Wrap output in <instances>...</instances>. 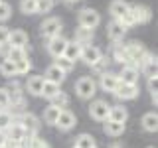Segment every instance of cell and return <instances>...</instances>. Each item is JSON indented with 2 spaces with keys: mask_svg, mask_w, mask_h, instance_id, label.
<instances>
[{
  "mask_svg": "<svg viewBox=\"0 0 158 148\" xmlns=\"http://www.w3.org/2000/svg\"><path fill=\"white\" fill-rule=\"evenodd\" d=\"M142 69H144V75H156L158 73V65H156V57L154 56H150L148 53V57L142 61Z\"/></svg>",
  "mask_w": 158,
  "mask_h": 148,
  "instance_id": "cell-27",
  "label": "cell"
},
{
  "mask_svg": "<svg viewBox=\"0 0 158 148\" xmlns=\"http://www.w3.org/2000/svg\"><path fill=\"white\" fill-rule=\"evenodd\" d=\"M57 91H59V85H57V83H52V81H46V79H44V87H42V95L44 97H46V99H52Z\"/></svg>",
  "mask_w": 158,
  "mask_h": 148,
  "instance_id": "cell-29",
  "label": "cell"
},
{
  "mask_svg": "<svg viewBox=\"0 0 158 148\" xmlns=\"http://www.w3.org/2000/svg\"><path fill=\"white\" fill-rule=\"evenodd\" d=\"M121 83V79H118L117 73H111V71H103L101 73V79H99V85H101L103 91L107 93H113L117 89V85Z\"/></svg>",
  "mask_w": 158,
  "mask_h": 148,
  "instance_id": "cell-10",
  "label": "cell"
},
{
  "mask_svg": "<svg viewBox=\"0 0 158 148\" xmlns=\"http://www.w3.org/2000/svg\"><path fill=\"white\" fill-rule=\"evenodd\" d=\"M12 148H22V146H18V144H14V146H12Z\"/></svg>",
  "mask_w": 158,
  "mask_h": 148,
  "instance_id": "cell-47",
  "label": "cell"
},
{
  "mask_svg": "<svg viewBox=\"0 0 158 148\" xmlns=\"http://www.w3.org/2000/svg\"><path fill=\"white\" fill-rule=\"evenodd\" d=\"M20 10H22L26 16L38 14V4H36V0H22V2H20Z\"/></svg>",
  "mask_w": 158,
  "mask_h": 148,
  "instance_id": "cell-30",
  "label": "cell"
},
{
  "mask_svg": "<svg viewBox=\"0 0 158 148\" xmlns=\"http://www.w3.org/2000/svg\"><path fill=\"white\" fill-rule=\"evenodd\" d=\"M42 87H44V77L42 75H32L26 83V91L30 95H36V97L42 95Z\"/></svg>",
  "mask_w": 158,
  "mask_h": 148,
  "instance_id": "cell-19",
  "label": "cell"
},
{
  "mask_svg": "<svg viewBox=\"0 0 158 148\" xmlns=\"http://www.w3.org/2000/svg\"><path fill=\"white\" fill-rule=\"evenodd\" d=\"M65 75H67V73L63 71V69H59L56 63H53V65H49V67L46 69V73H44V79H46V81H52V83H57V85H61L63 79H65Z\"/></svg>",
  "mask_w": 158,
  "mask_h": 148,
  "instance_id": "cell-16",
  "label": "cell"
},
{
  "mask_svg": "<svg viewBox=\"0 0 158 148\" xmlns=\"http://www.w3.org/2000/svg\"><path fill=\"white\" fill-rule=\"evenodd\" d=\"M75 93L79 99H91L97 93V83L93 77H81L75 83Z\"/></svg>",
  "mask_w": 158,
  "mask_h": 148,
  "instance_id": "cell-2",
  "label": "cell"
},
{
  "mask_svg": "<svg viewBox=\"0 0 158 148\" xmlns=\"http://www.w3.org/2000/svg\"><path fill=\"white\" fill-rule=\"evenodd\" d=\"M6 130H8L6 138H8V140H12V144H20V140H22L24 134H26V128L20 125L18 121H12V125H10Z\"/></svg>",
  "mask_w": 158,
  "mask_h": 148,
  "instance_id": "cell-15",
  "label": "cell"
},
{
  "mask_svg": "<svg viewBox=\"0 0 158 148\" xmlns=\"http://www.w3.org/2000/svg\"><path fill=\"white\" fill-rule=\"evenodd\" d=\"M127 30H128V28L121 22V20H113V22L107 26V34H109V38H111L113 42H121V39L125 38Z\"/></svg>",
  "mask_w": 158,
  "mask_h": 148,
  "instance_id": "cell-11",
  "label": "cell"
},
{
  "mask_svg": "<svg viewBox=\"0 0 158 148\" xmlns=\"http://www.w3.org/2000/svg\"><path fill=\"white\" fill-rule=\"evenodd\" d=\"M0 2H2V0H0Z\"/></svg>",
  "mask_w": 158,
  "mask_h": 148,
  "instance_id": "cell-53",
  "label": "cell"
},
{
  "mask_svg": "<svg viewBox=\"0 0 158 148\" xmlns=\"http://www.w3.org/2000/svg\"><path fill=\"white\" fill-rule=\"evenodd\" d=\"M49 101H52V105H56V107H61V109H63V107H67L69 97H67V93H63L61 89H59V91H57L52 99H49Z\"/></svg>",
  "mask_w": 158,
  "mask_h": 148,
  "instance_id": "cell-33",
  "label": "cell"
},
{
  "mask_svg": "<svg viewBox=\"0 0 158 148\" xmlns=\"http://www.w3.org/2000/svg\"><path fill=\"white\" fill-rule=\"evenodd\" d=\"M32 69V63H30L28 57L20 59V61H16V75H26V73Z\"/></svg>",
  "mask_w": 158,
  "mask_h": 148,
  "instance_id": "cell-36",
  "label": "cell"
},
{
  "mask_svg": "<svg viewBox=\"0 0 158 148\" xmlns=\"http://www.w3.org/2000/svg\"><path fill=\"white\" fill-rule=\"evenodd\" d=\"M59 111H61V107L49 105L46 111H44V122H46V125H56V121L59 117Z\"/></svg>",
  "mask_w": 158,
  "mask_h": 148,
  "instance_id": "cell-25",
  "label": "cell"
},
{
  "mask_svg": "<svg viewBox=\"0 0 158 148\" xmlns=\"http://www.w3.org/2000/svg\"><path fill=\"white\" fill-rule=\"evenodd\" d=\"M8 46L10 47H26L28 46V34L24 30H14L8 36Z\"/></svg>",
  "mask_w": 158,
  "mask_h": 148,
  "instance_id": "cell-17",
  "label": "cell"
},
{
  "mask_svg": "<svg viewBox=\"0 0 158 148\" xmlns=\"http://www.w3.org/2000/svg\"><path fill=\"white\" fill-rule=\"evenodd\" d=\"M125 56H127V65L136 67V65H142V61L148 57V51L138 42H132L128 46H125Z\"/></svg>",
  "mask_w": 158,
  "mask_h": 148,
  "instance_id": "cell-1",
  "label": "cell"
},
{
  "mask_svg": "<svg viewBox=\"0 0 158 148\" xmlns=\"http://www.w3.org/2000/svg\"><path fill=\"white\" fill-rule=\"evenodd\" d=\"M75 125H77L75 115H73L71 111H65V109H61V111H59L57 121H56V126L59 128V130H71Z\"/></svg>",
  "mask_w": 158,
  "mask_h": 148,
  "instance_id": "cell-8",
  "label": "cell"
},
{
  "mask_svg": "<svg viewBox=\"0 0 158 148\" xmlns=\"http://www.w3.org/2000/svg\"><path fill=\"white\" fill-rule=\"evenodd\" d=\"M8 59H12L14 63L20 61V59H24V57H28V53H26V47H10V51H8Z\"/></svg>",
  "mask_w": 158,
  "mask_h": 148,
  "instance_id": "cell-34",
  "label": "cell"
},
{
  "mask_svg": "<svg viewBox=\"0 0 158 148\" xmlns=\"http://www.w3.org/2000/svg\"><path fill=\"white\" fill-rule=\"evenodd\" d=\"M12 16V6L8 2H0V22H6V20Z\"/></svg>",
  "mask_w": 158,
  "mask_h": 148,
  "instance_id": "cell-37",
  "label": "cell"
},
{
  "mask_svg": "<svg viewBox=\"0 0 158 148\" xmlns=\"http://www.w3.org/2000/svg\"><path fill=\"white\" fill-rule=\"evenodd\" d=\"M73 148H77V146H73Z\"/></svg>",
  "mask_w": 158,
  "mask_h": 148,
  "instance_id": "cell-52",
  "label": "cell"
},
{
  "mask_svg": "<svg viewBox=\"0 0 158 148\" xmlns=\"http://www.w3.org/2000/svg\"><path fill=\"white\" fill-rule=\"evenodd\" d=\"M128 10H131V4L125 2V0H113L111 6H109V12H111V16L115 20H121Z\"/></svg>",
  "mask_w": 158,
  "mask_h": 148,
  "instance_id": "cell-18",
  "label": "cell"
},
{
  "mask_svg": "<svg viewBox=\"0 0 158 148\" xmlns=\"http://www.w3.org/2000/svg\"><path fill=\"white\" fill-rule=\"evenodd\" d=\"M109 109H111V105H109L107 101H93L91 107H89V115H91V118H95V121H105V118L109 117Z\"/></svg>",
  "mask_w": 158,
  "mask_h": 148,
  "instance_id": "cell-7",
  "label": "cell"
},
{
  "mask_svg": "<svg viewBox=\"0 0 158 148\" xmlns=\"http://www.w3.org/2000/svg\"><path fill=\"white\" fill-rule=\"evenodd\" d=\"M67 4H73V2H79V0H65Z\"/></svg>",
  "mask_w": 158,
  "mask_h": 148,
  "instance_id": "cell-46",
  "label": "cell"
},
{
  "mask_svg": "<svg viewBox=\"0 0 158 148\" xmlns=\"http://www.w3.org/2000/svg\"><path fill=\"white\" fill-rule=\"evenodd\" d=\"M36 4H38V12L46 14V12H49V10L53 8L56 0H36Z\"/></svg>",
  "mask_w": 158,
  "mask_h": 148,
  "instance_id": "cell-38",
  "label": "cell"
},
{
  "mask_svg": "<svg viewBox=\"0 0 158 148\" xmlns=\"http://www.w3.org/2000/svg\"><path fill=\"white\" fill-rule=\"evenodd\" d=\"M148 87L150 91H156V75H148Z\"/></svg>",
  "mask_w": 158,
  "mask_h": 148,
  "instance_id": "cell-43",
  "label": "cell"
},
{
  "mask_svg": "<svg viewBox=\"0 0 158 148\" xmlns=\"http://www.w3.org/2000/svg\"><path fill=\"white\" fill-rule=\"evenodd\" d=\"M91 39H93V30H91V28L79 26V28L75 30V42H79L81 46H85V43H91Z\"/></svg>",
  "mask_w": 158,
  "mask_h": 148,
  "instance_id": "cell-23",
  "label": "cell"
},
{
  "mask_svg": "<svg viewBox=\"0 0 158 148\" xmlns=\"http://www.w3.org/2000/svg\"><path fill=\"white\" fill-rule=\"evenodd\" d=\"M61 20L59 18H48V20H44L42 22V36L49 39V38H53V36H59L61 34Z\"/></svg>",
  "mask_w": 158,
  "mask_h": 148,
  "instance_id": "cell-6",
  "label": "cell"
},
{
  "mask_svg": "<svg viewBox=\"0 0 158 148\" xmlns=\"http://www.w3.org/2000/svg\"><path fill=\"white\" fill-rule=\"evenodd\" d=\"M75 146L77 148H91V146H95V138L91 134H79L75 138Z\"/></svg>",
  "mask_w": 158,
  "mask_h": 148,
  "instance_id": "cell-31",
  "label": "cell"
},
{
  "mask_svg": "<svg viewBox=\"0 0 158 148\" xmlns=\"http://www.w3.org/2000/svg\"><path fill=\"white\" fill-rule=\"evenodd\" d=\"M65 46H67V39L61 38V34L48 39V51H49V56H53V57L63 56V51H65Z\"/></svg>",
  "mask_w": 158,
  "mask_h": 148,
  "instance_id": "cell-9",
  "label": "cell"
},
{
  "mask_svg": "<svg viewBox=\"0 0 158 148\" xmlns=\"http://www.w3.org/2000/svg\"><path fill=\"white\" fill-rule=\"evenodd\" d=\"M8 36H10V30L0 26V46H4V43H8Z\"/></svg>",
  "mask_w": 158,
  "mask_h": 148,
  "instance_id": "cell-42",
  "label": "cell"
},
{
  "mask_svg": "<svg viewBox=\"0 0 158 148\" xmlns=\"http://www.w3.org/2000/svg\"><path fill=\"white\" fill-rule=\"evenodd\" d=\"M81 43L79 42H67L65 46V51H63V56H65L67 59H71V61H75V59H79V53H81Z\"/></svg>",
  "mask_w": 158,
  "mask_h": 148,
  "instance_id": "cell-24",
  "label": "cell"
},
{
  "mask_svg": "<svg viewBox=\"0 0 158 148\" xmlns=\"http://www.w3.org/2000/svg\"><path fill=\"white\" fill-rule=\"evenodd\" d=\"M148 148H154V146H148Z\"/></svg>",
  "mask_w": 158,
  "mask_h": 148,
  "instance_id": "cell-50",
  "label": "cell"
},
{
  "mask_svg": "<svg viewBox=\"0 0 158 148\" xmlns=\"http://www.w3.org/2000/svg\"><path fill=\"white\" fill-rule=\"evenodd\" d=\"M91 148H97V146H91Z\"/></svg>",
  "mask_w": 158,
  "mask_h": 148,
  "instance_id": "cell-51",
  "label": "cell"
},
{
  "mask_svg": "<svg viewBox=\"0 0 158 148\" xmlns=\"http://www.w3.org/2000/svg\"><path fill=\"white\" fill-rule=\"evenodd\" d=\"M30 148H52V146H49L46 140H42V138H36V136H34L32 146H30Z\"/></svg>",
  "mask_w": 158,
  "mask_h": 148,
  "instance_id": "cell-41",
  "label": "cell"
},
{
  "mask_svg": "<svg viewBox=\"0 0 158 148\" xmlns=\"http://www.w3.org/2000/svg\"><path fill=\"white\" fill-rule=\"evenodd\" d=\"M131 14H132V20H135V24H146L148 20L152 18L150 8L140 6V4H136V6H131Z\"/></svg>",
  "mask_w": 158,
  "mask_h": 148,
  "instance_id": "cell-14",
  "label": "cell"
},
{
  "mask_svg": "<svg viewBox=\"0 0 158 148\" xmlns=\"http://www.w3.org/2000/svg\"><path fill=\"white\" fill-rule=\"evenodd\" d=\"M56 65L59 67V69H63L65 73H69L73 69V65H75V61H71V59H67L65 56H59V57H56Z\"/></svg>",
  "mask_w": 158,
  "mask_h": 148,
  "instance_id": "cell-35",
  "label": "cell"
},
{
  "mask_svg": "<svg viewBox=\"0 0 158 148\" xmlns=\"http://www.w3.org/2000/svg\"><path fill=\"white\" fill-rule=\"evenodd\" d=\"M113 93H115L121 101H131V99H135L138 95V83H123L121 81Z\"/></svg>",
  "mask_w": 158,
  "mask_h": 148,
  "instance_id": "cell-5",
  "label": "cell"
},
{
  "mask_svg": "<svg viewBox=\"0 0 158 148\" xmlns=\"http://www.w3.org/2000/svg\"><path fill=\"white\" fill-rule=\"evenodd\" d=\"M12 121H14L12 113H10L8 109H0V130H6V128L12 125Z\"/></svg>",
  "mask_w": 158,
  "mask_h": 148,
  "instance_id": "cell-32",
  "label": "cell"
},
{
  "mask_svg": "<svg viewBox=\"0 0 158 148\" xmlns=\"http://www.w3.org/2000/svg\"><path fill=\"white\" fill-rule=\"evenodd\" d=\"M101 57H103L101 49L91 46V43H85V46L81 47V53H79V59H83V63H87V65H91V67L95 65Z\"/></svg>",
  "mask_w": 158,
  "mask_h": 148,
  "instance_id": "cell-4",
  "label": "cell"
},
{
  "mask_svg": "<svg viewBox=\"0 0 158 148\" xmlns=\"http://www.w3.org/2000/svg\"><path fill=\"white\" fill-rule=\"evenodd\" d=\"M0 73H2L4 77H12V75H16V63H14L12 59H8V57L0 59Z\"/></svg>",
  "mask_w": 158,
  "mask_h": 148,
  "instance_id": "cell-26",
  "label": "cell"
},
{
  "mask_svg": "<svg viewBox=\"0 0 158 148\" xmlns=\"http://www.w3.org/2000/svg\"><path fill=\"white\" fill-rule=\"evenodd\" d=\"M138 69L135 65H125L123 67V71L118 73V79H121L123 83H138Z\"/></svg>",
  "mask_w": 158,
  "mask_h": 148,
  "instance_id": "cell-20",
  "label": "cell"
},
{
  "mask_svg": "<svg viewBox=\"0 0 158 148\" xmlns=\"http://www.w3.org/2000/svg\"><path fill=\"white\" fill-rule=\"evenodd\" d=\"M8 91V97H10V105L12 107H22L24 105V99H22V91L14 85V87H10V89H6Z\"/></svg>",
  "mask_w": 158,
  "mask_h": 148,
  "instance_id": "cell-28",
  "label": "cell"
},
{
  "mask_svg": "<svg viewBox=\"0 0 158 148\" xmlns=\"http://www.w3.org/2000/svg\"><path fill=\"white\" fill-rule=\"evenodd\" d=\"M103 122H105V125H103V130H105V134H107V136L117 138V136H121L123 132H125V122L111 121V118H105Z\"/></svg>",
  "mask_w": 158,
  "mask_h": 148,
  "instance_id": "cell-13",
  "label": "cell"
},
{
  "mask_svg": "<svg viewBox=\"0 0 158 148\" xmlns=\"http://www.w3.org/2000/svg\"><path fill=\"white\" fill-rule=\"evenodd\" d=\"M0 51H2V46H0Z\"/></svg>",
  "mask_w": 158,
  "mask_h": 148,
  "instance_id": "cell-49",
  "label": "cell"
},
{
  "mask_svg": "<svg viewBox=\"0 0 158 148\" xmlns=\"http://www.w3.org/2000/svg\"><path fill=\"white\" fill-rule=\"evenodd\" d=\"M113 59L118 63H127V56H125V47L123 46H117L115 49H113Z\"/></svg>",
  "mask_w": 158,
  "mask_h": 148,
  "instance_id": "cell-39",
  "label": "cell"
},
{
  "mask_svg": "<svg viewBox=\"0 0 158 148\" xmlns=\"http://www.w3.org/2000/svg\"><path fill=\"white\" fill-rule=\"evenodd\" d=\"M77 22H79V26L93 30V28H97L99 24H101V16H99V12L93 10V8H83L81 12H79V16H77Z\"/></svg>",
  "mask_w": 158,
  "mask_h": 148,
  "instance_id": "cell-3",
  "label": "cell"
},
{
  "mask_svg": "<svg viewBox=\"0 0 158 148\" xmlns=\"http://www.w3.org/2000/svg\"><path fill=\"white\" fill-rule=\"evenodd\" d=\"M140 122H142V128H144L146 132H156L158 130V115L156 113H146Z\"/></svg>",
  "mask_w": 158,
  "mask_h": 148,
  "instance_id": "cell-22",
  "label": "cell"
},
{
  "mask_svg": "<svg viewBox=\"0 0 158 148\" xmlns=\"http://www.w3.org/2000/svg\"><path fill=\"white\" fill-rule=\"evenodd\" d=\"M14 144H10V142H6V144H2V146H0V148H12Z\"/></svg>",
  "mask_w": 158,
  "mask_h": 148,
  "instance_id": "cell-45",
  "label": "cell"
},
{
  "mask_svg": "<svg viewBox=\"0 0 158 148\" xmlns=\"http://www.w3.org/2000/svg\"><path fill=\"white\" fill-rule=\"evenodd\" d=\"M6 142H8V138H6V130H0V146L6 144Z\"/></svg>",
  "mask_w": 158,
  "mask_h": 148,
  "instance_id": "cell-44",
  "label": "cell"
},
{
  "mask_svg": "<svg viewBox=\"0 0 158 148\" xmlns=\"http://www.w3.org/2000/svg\"><path fill=\"white\" fill-rule=\"evenodd\" d=\"M18 122L26 128V132H32V134H36L40 130V121L36 115H32V113H22V117L18 118Z\"/></svg>",
  "mask_w": 158,
  "mask_h": 148,
  "instance_id": "cell-12",
  "label": "cell"
},
{
  "mask_svg": "<svg viewBox=\"0 0 158 148\" xmlns=\"http://www.w3.org/2000/svg\"><path fill=\"white\" fill-rule=\"evenodd\" d=\"M10 107V97H8V91L0 87V109H8Z\"/></svg>",
  "mask_w": 158,
  "mask_h": 148,
  "instance_id": "cell-40",
  "label": "cell"
},
{
  "mask_svg": "<svg viewBox=\"0 0 158 148\" xmlns=\"http://www.w3.org/2000/svg\"><path fill=\"white\" fill-rule=\"evenodd\" d=\"M111 148H121V146H118V144H115V146H111Z\"/></svg>",
  "mask_w": 158,
  "mask_h": 148,
  "instance_id": "cell-48",
  "label": "cell"
},
{
  "mask_svg": "<svg viewBox=\"0 0 158 148\" xmlns=\"http://www.w3.org/2000/svg\"><path fill=\"white\" fill-rule=\"evenodd\" d=\"M107 118H111V121H118V122H127L128 113H127V109L121 107V105H111V109H109V117H107Z\"/></svg>",
  "mask_w": 158,
  "mask_h": 148,
  "instance_id": "cell-21",
  "label": "cell"
}]
</instances>
